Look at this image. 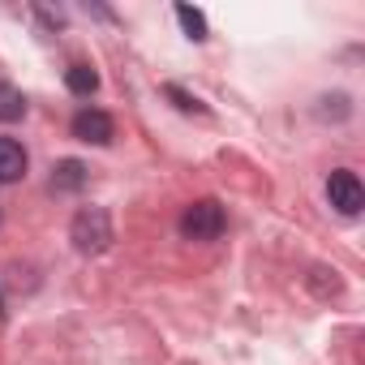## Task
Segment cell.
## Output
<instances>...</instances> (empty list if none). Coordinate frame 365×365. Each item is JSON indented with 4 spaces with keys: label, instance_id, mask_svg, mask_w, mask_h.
<instances>
[{
    "label": "cell",
    "instance_id": "obj_11",
    "mask_svg": "<svg viewBox=\"0 0 365 365\" xmlns=\"http://www.w3.org/2000/svg\"><path fill=\"white\" fill-rule=\"evenodd\" d=\"M0 314H5V309H0Z\"/></svg>",
    "mask_w": 365,
    "mask_h": 365
},
{
    "label": "cell",
    "instance_id": "obj_10",
    "mask_svg": "<svg viewBox=\"0 0 365 365\" xmlns=\"http://www.w3.org/2000/svg\"><path fill=\"white\" fill-rule=\"evenodd\" d=\"M168 99H176V108H185V112H202V103L194 95H185L180 86H168Z\"/></svg>",
    "mask_w": 365,
    "mask_h": 365
},
{
    "label": "cell",
    "instance_id": "obj_6",
    "mask_svg": "<svg viewBox=\"0 0 365 365\" xmlns=\"http://www.w3.org/2000/svg\"><path fill=\"white\" fill-rule=\"evenodd\" d=\"M22 112H26L22 91L9 86V82H0V120H22Z\"/></svg>",
    "mask_w": 365,
    "mask_h": 365
},
{
    "label": "cell",
    "instance_id": "obj_4",
    "mask_svg": "<svg viewBox=\"0 0 365 365\" xmlns=\"http://www.w3.org/2000/svg\"><path fill=\"white\" fill-rule=\"evenodd\" d=\"M73 138H82L91 146H108L112 142V116L99 112V108H82L73 116Z\"/></svg>",
    "mask_w": 365,
    "mask_h": 365
},
{
    "label": "cell",
    "instance_id": "obj_8",
    "mask_svg": "<svg viewBox=\"0 0 365 365\" xmlns=\"http://www.w3.org/2000/svg\"><path fill=\"white\" fill-rule=\"evenodd\" d=\"M65 82H69V91H73V95H91V91L99 86V73H95L91 65H73V69L65 73Z\"/></svg>",
    "mask_w": 365,
    "mask_h": 365
},
{
    "label": "cell",
    "instance_id": "obj_7",
    "mask_svg": "<svg viewBox=\"0 0 365 365\" xmlns=\"http://www.w3.org/2000/svg\"><path fill=\"white\" fill-rule=\"evenodd\" d=\"M52 185H56V190H82V185H86V168H82L78 159H65V163L56 168V176H52Z\"/></svg>",
    "mask_w": 365,
    "mask_h": 365
},
{
    "label": "cell",
    "instance_id": "obj_5",
    "mask_svg": "<svg viewBox=\"0 0 365 365\" xmlns=\"http://www.w3.org/2000/svg\"><path fill=\"white\" fill-rule=\"evenodd\" d=\"M18 176H26V150L14 142V138H0V180H18Z\"/></svg>",
    "mask_w": 365,
    "mask_h": 365
},
{
    "label": "cell",
    "instance_id": "obj_9",
    "mask_svg": "<svg viewBox=\"0 0 365 365\" xmlns=\"http://www.w3.org/2000/svg\"><path fill=\"white\" fill-rule=\"evenodd\" d=\"M176 18H180V26H185V35H190L194 43H202V39H207V18H202L198 9L180 5V9H176Z\"/></svg>",
    "mask_w": 365,
    "mask_h": 365
},
{
    "label": "cell",
    "instance_id": "obj_2",
    "mask_svg": "<svg viewBox=\"0 0 365 365\" xmlns=\"http://www.w3.org/2000/svg\"><path fill=\"white\" fill-rule=\"evenodd\" d=\"M180 232H185V241H215L224 232V207L215 198L194 202L185 215H180Z\"/></svg>",
    "mask_w": 365,
    "mask_h": 365
},
{
    "label": "cell",
    "instance_id": "obj_1",
    "mask_svg": "<svg viewBox=\"0 0 365 365\" xmlns=\"http://www.w3.org/2000/svg\"><path fill=\"white\" fill-rule=\"evenodd\" d=\"M69 241L82 250V254H103L112 245V220L103 207H82L69 224Z\"/></svg>",
    "mask_w": 365,
    "mask_h": 365
},
{
    "label": "cell",
    "instance_id": "obj_3",
    "mask_svg": "<svg viewBox=\"0 0 365 365\" xmlns=\"http://www.w3.org/2000/svg\"><path fill=\"white\" fill-rule=\"evenodd\" d=\"M327 198H331V207H335L339 215H356V211L365 207V190H361L356 172H348V168L331 172V180H327Z\"/></svg>",
    "mask_w": 365,
    "mask_h": 365
}]
</instances>
